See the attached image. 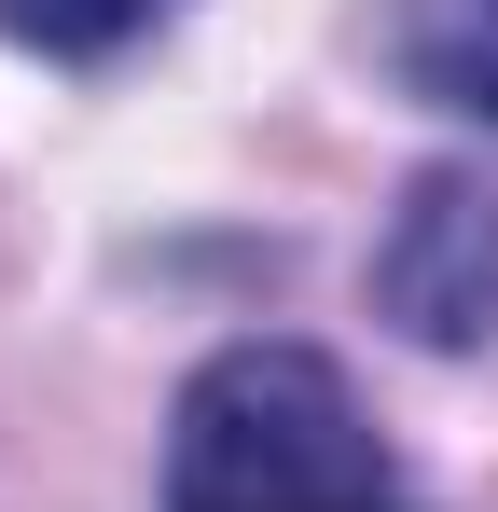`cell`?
Wrapping results in <instances>:
<instances>
[{
	"label": "cell",
	"mask_w": 498,
	"mask_h": 512,
	"mask_svg": "<svg viewBox=\"0 0 498 512\" xmlns=\"http://www.w3.org/2000/svg\"><path fill=\"white\" fill-rule=\"evenodd\" d=\"M388 84L457 111V125H498V0H388Z\"/></svg>",
	"instance_id": "3"
},
{
	"label": "cell",
	"mask_w": 498,
	"mask_h": 512,
	"mask_svg": "<svg viewBox=\"0 0 498 512\" xmlns=\"http://www.w3.org/2000/svg\"><path fill=\"white\" fill-rule=\"evenodd\" d=\"M374 305L415 346H485L498 333V180L429 167L374 236Z\"/></svg>",
	"instance_id": "2"
},
{
	"label": "cell",
	"mask_w": 498,
	"mask_h": 512,
	"mask_svg": "<svg viewBox=\"0 0 498 512\" xmlns=\"http://www.w3.org/2000/svg\"><path fill=\"white\" fill-rule=\"evenodd\" d=\"M166 512H402L319 346H222L166 416Z\"/></svg>",
	"instance_id": "1"
},
{
	"label": "cell",
	"mask_w": 498,
	"mask_h": 512,
	"mask_svg": "<svg viewBox=\"0 0 498 512\" xmlns=\"http://www.w3.org/2000/svg\"><path fill=\"white\" fill-rule=\"evenodd\" d=\"M153 14L166 0H0V42H28V56H125Z\"/></svg>",
	"instance_id": "4"
}]
</instances>
